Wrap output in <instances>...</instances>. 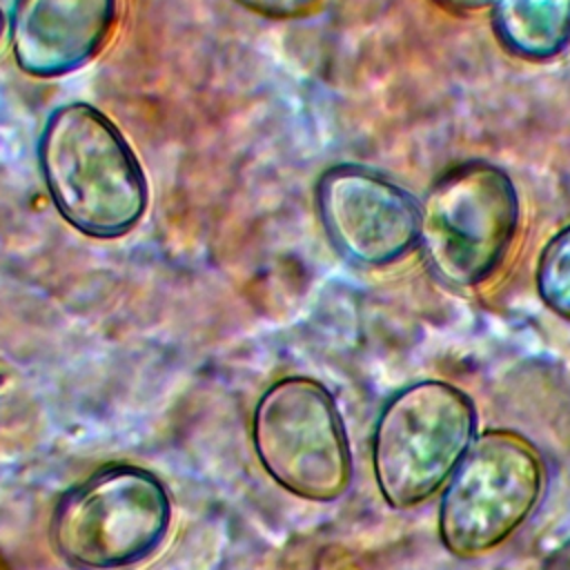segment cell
I'll list each match as a JSON object with an SVG mask.
<instances>
[{
    "instance_id": "obj_1",
    "label": "cell",
    "mask_w": 570,
    "mask_h": 570,
    "mask_svg": "<svg viewBox=\"0 0 570 570\" xmlns=\"http://www.w3.org/2000/svg\"><path fill=\"white\" fill-rule=\"evenodd\" d=\"M42 180L58 214L80 234L118 238L142 218L145 171L120 129L87 102L56 107L38 142Z\"/></svg>"
},
{
    "instance_id": "obj_9",
    "label": "cell",
    "mask_w": 570,
    "mask_h": 570,
    "mask_svg": "<svg viewBox=\"0 0 570 570\" xmlns=\"http://www.w3.org/2000/svg\"><path fill=\"white\" fill-rule=\"evenodd\" d=\"M499 42L525 60H550L570 45V0H494Z\"/></svg>"
},
{
    "instance_id": "obj_8",
    "label": "cell",
    "mask_w": 570,
    "mask_h": 570,
    "mask_svg": "<svg viewBox=\"0 0 570 570\" xmlns=\"http://www.w3.org/2000/svg\"><path fill=\"white\" fill-rule=\"evenodd\" d=\"M116 18L118 0H13L16 65L36 78L71 73L105 47Z\"/></svg>"
},
{
    "instance_id": "obj_7",
    "label": "cell",
    "mask_w": 570,
    "mask_h": 570,
    "mask_svg": "<svg viewBox=\"0 0 570 570\" xmlns=\"http://www.w3.org/2000/svg\"><path fill=\"white\" fill-rule=\"evenodd\" d=\"M316 209L334 249L354 265L385 267L419 245V200L370 167L341 163L325 169Z\"/></svg>"
},
{
    "instance_id": "obj_12",
    "label": "cell",
    "mask_w": 570,
    "mask_h": 570,
    "mask_svg": "<svg viewBox=\"0 0 570 570\" xmlns=\"http://www.w3.org/2000/svg\"><path fill=\"white\" fill-rule=\"evenodd\" d=\"M539 570H570V539H566L557 548H552L546 554V559L541 561Z\"/></svg>"
},
{
    "instance_id": "obj_4",
    "label": "cell",
    "mask_w": 570,
    "mask_h": 570,
    "mask_svg": "<svg viewBox=\"0 0 570 570\" xmlns=\"http://www.w3.org/2000/svg\"><path fill=\"white\" fill-rule=\"evenodd\" d=\"M474 436V403L456 385L428 379L399 390L372 432V472L383 501L407 510L432 499Z\"/></svg>"
},
{
    "instance_id": "obj_10",
    "label": "cell",
    "mask_w": 570,
    "mask_h": 570,
    "mask_svg": "<svg viewBox=\"0 0 570 570\" xmlns=\"http://www.w3.org/2000/svg\"><path fill=\"white\" fill-rule=\"evenodd\" d=\"M534 285L546 307L570 321V223L541 249Z\"/></svg>"
},
{
    "instance_id": "obj_5",
    "label": "cell",
    "mask_w": 570,
    "mask_h": 570,
    "mask_svg": "<svg viewBox=\"0 0 570 570\" xmlns=\"http://www.w3.org/2000/svg\"><path fill=\"white\" fill-rule=\"evenodd\" d=\"M419 249L448 287L481 285L505 258L519 198L510 176L488 160H468L441 174L419 203Z\"/></svg>"
},
{
    "instance_id": "obj_13",
    "label": "cell",
    "mask_w": 570,
    "mask_h": 570,
    "mask_svg": "<svg viewBox=\"0 0 570 570\" xmlns=\"http://www.w3.org/2000/svg\"><path fill=\"white\" fill-rule=\"evenodd\" d=\"M439 7L452 11V13H472L485 7H492L494 0H434Z\"/></svg>"
},
{
    "instance_id": "obj_3",
    "label": "cell",
    "mask_w": 570,
    "mask_h": 570,
    "mask_svg": "<svg viewBox=\"0 0 570 570\" xmlns=\"http://www.w3.org/2000/svg\"><path fill=\"white\" fill-rule=\"evenodd\" d=\"M548 465L539 448L508 428L474 436L439 503V539L459 559L488 554L508 541L546 494Z\"/></svg>"
},
{
    "instance_id": "obj_11",
    "label": "cell",
    "mask_w": 570,
    "mask_h": 570,
    "mask_svg": "<svg viewBox=\"0 0 570 570\" xmlns=\"http://www.w3.org/2000/svg\"><path fill=\"white\" fill-rule=\"evenodd\" d=\"M245 9L272 18V20H292L309 16L321 7L323 0H236Z\"/></svg>"
},
{
    "instance_id": "obj_14",
    "label": "cell",
    "mask_w": 570,
    "mask_h": 570,
    "mask_svg": "<svg viewBox=\"0 0 570 570\" xmlns=\"http://www.w3.org/2000/svg\"><path fill=\"white\" fill-rule=\"evenodd\" d=\"M0 570H13V568H11V563L7 561V557H4L2 552H0Z\"/></svg>"
},
{
    "instance_id": "obj_6",
    "label": "cell",
    "mask_w": 570,
    "mask_h": 570,
    "mask_svg": "<svg viewBox=\"0 0 570 570\" xmlns=\"http://www.w3.org/2000/svg\"><path fill=\"white\" fill-rule=\"evenodd\" d=\"M261 468L289 494L330 503L352 483V452L330 390L303 374L274 381L252 414Z\"/></svg>"
},
{
    "instance_id": "obj_2",
    "label": "cell",
    "mask_w": 570,
    "mask_h": 570,
    "mask_svg": "<svg viewBox=\"0 0 570 570\" xmlns=\"http://www.w3.org/2000/svg\"><path fill=\"white\" fill-rule=\"evenodd\" d=\"M169 525L165 483L142 465L107 463L58 497L49 539L76 570H122L151 557Z\"/></svg>"
},
{
    "instance_id": "obj_15",
    "label": "cell",
    "mask_w": 570,
    "mask_h": 570,
    "mask_svg": "<svg viewBox=\"0 0 570 570\" xmlns=\"http://www.w3.org/2000/svg\"><path fill=\"white\" fill-rule=\"evenodd\" d=\"M2 29H4V13H2V9H0V36H2Z\"/></svg>"
}]
</instances>
